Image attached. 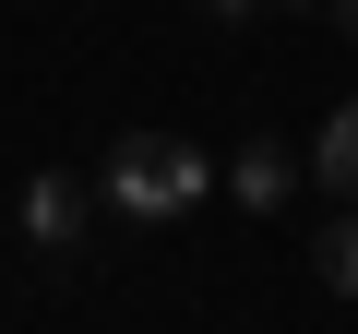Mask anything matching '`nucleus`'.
<instances>
[{"mask_svg":"<svg viewBox=\"0 0 358 334\" xmlns=\"http://www.w3.org/2000/svg\"><path fill=\"white\" fill-rule=\"evenodd\" d=\"M203 13H227V24H239V13H263V0H203Z\"/></svg>","mask_w":358,"mask_h":334,"instance_id":"6","label":"nucleus"},{"mask_svg":"<svg viewBox=\"0 0 358 334\" xmlns=\"http://www.w3.org/2000/svg\"><path fill=\"white\" fill-rule=\"evenodd\" d=\"M299 167H310V155H287V143H239V167H227V191H239V215H275V203L299 191Z\"/></svg>","mask_w":358,"mask_h":334,"instance_id":"2","label":"nucleus"},{"mask_svg":"<svg viewBox=\"0 0 358 334\" xmlns=\"http://www.w3.org/2000/svg\"><path fill=\"white\" fill-rule=\"evenodd\" d=\"M310 263H322V286H334V298H358V215H334Z\"/></svg>","mask_w":358,"mask_h":334,"instance_id":"5","label":"nucleus"},{"mask_svg":"<svg viewBox=\"0 0 358 334\" xmlns=\"http://www.w3.org/2000/svg\"><path fill=\"white\" fill-rule=\"evenodd\" d=\"M24 239H36V251H72V239H84V180H60V167L24 180Z\"/></svg>","mask_w":358,"mask_h":334,"instance_id":"3","label":"nucleus"},{"mask_svg":"<svg viewBox=\"0 0 358 334\" xmlns=\"http://www.w3.org/2000/svg\"><path fill=\"white\" fill-rule=\"evenodd\" d=\"M334 24H346V36H358V0H334Z\"/></svg>","mask_w":358,"mask_h":334,"instance_id":"7","label":"nucleus"},{"mask_svg":"<svg viewBox=\"0 0 358 334\" xmlns=\"http://www.w3.org/2000/svg\"><path fill=\"white\" fill-rule=\"evenodd\" d=\"M96 191H108L120 215H143V227H179V215L215 191V155L179 143V131H120L108 167H96Z\"/></svg>","mask_w":358,"mask_h":334,"instance_id":"1","label":"nucleus"},{"mask_svg":"<svg viewBox=\"0 0 358 334\" xmlns=\"http://www.w3.org/2000/svg\"><path fill=\"white\" fill-rule=\"evenodd\" d=\"M310 180H322L334 203H358V96L322 108V131H310Z\"/></svg>","mask_w":358,"mask_h":334,"instance_id":"4","label":"nucleus"}]
</instances>
